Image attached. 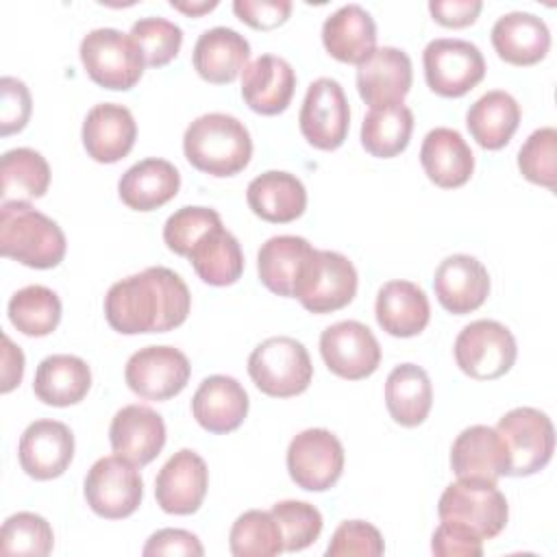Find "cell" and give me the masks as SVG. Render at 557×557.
I'll list each match as a JSON object with an SVG mask.
<instances>
[{
	"mask_svg": "<svg viewBox=\"0 0 557 557\" xmlns=\"http://www.w3.org/2000/svg\"><path fill=\"white\" fill-rule=\"evenodd\" d=\"M296 91V72L283 57L261 54L242 72V98L259 115L283 113Z\"/></svg>",
	"mask_w": 557,
	"mask_h": 557,
	"instance_id": "cell-21",
	"label": "cell"
},
{
	"mask_svg": "<svg viewBox=\"0 0 557 557\" xmlns=\"http://www.w3.org/2000/svg\"><path fill=\"white\" fill-rule=\"evenodd\" d=\"M170 7L176 9V11H181V13H185V15L198 17V15H202V13L213 11V9L218 7V0H211V2H207V0H205V2H176V0H172Z\"/></svg>",
	"mask_w": 557,
	"mask_h": 557,
	"instance_id": "cell-53",
	"label": "cell"
},
{
	"mask_svg": "<svg viewBox=\"0 0 557 557\" xmlns=\"http://www.w3.org/2000/svg\"><path fill=\"white\" fill-rule=\"evenodd\" d=\"M413 83L411 59L394 46L374 48L357 65V91L370 107L403 102Z\"/></svg>",
	"mask_w": 557,
	"mask_h": 557,
	"instance_id": "cell-19",
	"label": "cell"
},
{
	"mask_svg": "<svg viewBox=\"0 0 557 557\" xmlns=\"http://www.w3.org/2000/svg\"><path fill=\"white\" fill-rule=\"evenodd\" d=\"M422 65L429 89L442 98H461L485 76L481 50L466 39L440 37L429 41L422 52Z\"/></svg>",
	"mask_w": 557,
	"mask_h": 557,
	"instance_id": "cell-10",
	"label": "cell"
},
{
	"mask_svg": "<svg viewBox=\"0 0 557 557\" xmlns=\"http://www.w3.org/2000/svg\"><path fill=\"white\" fill-rule=\"evenodd\" d=\"M433 289L440 305L463 315L476 311L490 294L487 268L472 255H450L435 268Z\"/></svg>",
	"mask_w": 557,
	"mask_h": 557,
	"instance_id": "cell-20",
	"label": "cell"
},
{
	"mask_svg": "<svg viewBox=\"0 0 557 557\" xmlns=\"http://www.w3.org/2000/svg\"><path fill=\"white\" fill-rule=\"evenodd\" d=\"M146 557L154 555H194L200 557L205 555V548L200 540L185 529H159L152 533L141 550Z\"/></svg>",
	"mask_w": 557,
	"mask_h": 557,
	"instance_id": "cell-50",
	"label": "cell"
},
{
	"mask_svg": "<svg viewBox=\"0 0 557 557\" xmlns=\"http://www.w3.org/2000/svg\"><path fill=\"white\" fill-rule=\"evenodd\" d=\"M483 9L481 0H431L429 11L433 20L446 28H463L476 22Z\"/></svg>",
	"mask_w": 557,
	"mask_h": 557,
	"instance_id": "cell-51",
	"label": "cell"
},
{
	"mask_svg": "<svg viewBox=\"0 0 557 557\" xmlns=\"http://www.w3.org/2000/svg\"><path fill=\"white\" fill-rule=\"evenodd\" d=\"M50 185V165L33 148L7 150L0 159V198L2 202H28L41 198Z\"/></svg>",
	"mask_w": 557,
	"mask_h": 557,
	"instance_id": "cell-38",
	"label": "cell"
},
{
	"mask_svg": "<svg viewBox=\"0 0 557 557\" xmlns=\"http://www.w3.org/2000/svg\"><path fill=\"white\" fill-rule=\"evenodd\" d=\"M413 133V113L407 104H379L370 107L361 122V146L379 159L400 154Z\"/></svg>",
	"mask_w": 557,
	"mask_h": 557,
	"instance_id": "cell-37",
	"label": "cell"
},
{
	"mask_svg": "<svg viewBox=\"0 0 557 557\" xmlns=\"http://www.w3.org/2000/svg\"><path fill=\"white\" fill-rule=\"evenodd\" d=\"M357 283V270L348 257L313 248L296 274L292 298L311 313H333L352 302Z\"/></svg>",
	"mask_w": 557,
	"mask_h": 557,
	"instance_id": "cell-4",
	"label": "cell"
},
{
	"mask_svg": "<svg viewBox=\"0 0 557 557\" xmlns=\"http://www.w3.org/2000/svg\"><path fill=\"white\" fill-rule=\"evenodd\" d=\"M520 115V104L511 94L492 89L470 104L466 126L481 148L500 150L518 131Z\"/></svg>",
	"mask_w": 557,
	"mask_h": 557,
	"instance_id": "cell-33",
	"label": "cell"
},
{
	"mask_svg": "<svg viewBox=\"0 0 557 557\" xmlns=\"http://www.w3.org/2000/svg\"><path fill=\"white\" fill-rule=\"evenodd\" d=\"M385 544L381 531L366 522V520H344L329 546H326V557H346V555H361V557H379L383 555Z\"/></svg>",
	"mask_w": 557,
	"mask_h": 557,
	"instance_id": "cell-46",
	"label": "cell"
},
{
	"mask_svg": "<svg viewBox=\"0 0 557 557\" xmlns=\"http://www.w3.org/2000/svg\"><path fill=\"white\" fill-rule=\"evenodd\" d=\"M385 405L396 424L407 429L422 424L433 405V385L426 370L416 363L396 366L385 381Z\"/></svg>",
	"mask_w": 557,
	"mask_h": 557,
	"instance_id": "cell-35",
	"label": "cell"
},
{
	"mask_svg": "<svg viewBox=\"0 0 557 557\" xmlns=\"http://www.w3.org/2000/svg\"><path fill=\"white\" fill-rule=\"evenodd\" d=\"M248 57L250 44L244 35L228 26H213L196 39L191 63L207 83L228 85L244 72Z\"/></svg>",
	"mask_w": 557,
	"mask_h": 557,
	"instance_id": "cell-25",
	"label": "cell"
},
{
	"mask_svg": "<svg viewBox=\"0 0 557 557\" xmlns=\"http://www.w3.org/2000/svg\"><path fill=\"white\" fill-rule=\"evenodd\" d=\"M518 357L513 333L496 320H474L455 339V361L476 381H494L511 370Z\"/></svg>",
	"mask_w": 557,
	"mask_h": 557,
	"instance_id": "cell-8",
	"label": "cell"
},
{
	"mask_svg": "<svg viewBox=\"0 0 557 557\" xmlns=\"http://www.w3.org/2000/svg\"><path fill=\"white\" fill-rule=\"evenodd\" d=\"M181 187V174L174 163L165 159H141L131 165L120 183L117 194L128 209L154 211L170 202Z\"/></svg>",
	"mask_w": 557,
	"mask_h": 557,
	"instance_id": "cell-30",
	"label": "cell"
},
{
	"mask_svg": "<svg viewBox=\"0 0 557 557\" xmlns=\"http://www.w3.org/2000/svg\"><path fill=\"white\" fill-rule=\"evenodd\" d=\"M189 263L200 281L213 287H226L239 281L244 272V252L237 237L222 224L207 231L189 250Z\"/></svg>",
	"mask_w": 557,
	"mask_h": 557,
	"instance_id": "cell-34",
	"label": "cell"
},
{
	"mask_svg": "<svg viewBox=\"0 0 557 557\" xmlns=\"http://www.w3.org/2000/svg\"><path fill=\"white\" fill-rule=\"evenodd\" d=\"M191 366L174 346H146L133 352L124 368V381L133 394L146 400H168L181 394Z\"/></svg>",
	"mask_w": 557,
	"mask_h": 557,
	"instance_id": "cell-14",
	"label": "cell"
},
{
	"mask_svg": "<svg viewBox=\"0 0 557 557\" xmlns=\"http://www.w3.org/2000/svg\"><path fill=\"white\" fill-rule=\"evenodd\" d=\"M54 546V533L50 522L33 511H17L9 516L0 531L2 555H50Z\"/></svg>",
	"mask_w": 557,
	"mask_h": 557,
	"instance_id": "cell-41",
	"label": "cell"
},
{
	"mask_svg": "<svg viewBox=\"0 0 557 557\" xmlns=\"http://www.w3.org/2000/svg\"><path fill=\"white\" fill-rule=\"evenodd\" d=\"M87 76L113 91L135 87L144 74L146 59L137 41L117 28L89 30L78 48Z\"/></svg>",
	"mask_w": 557,
	"mask_h": 557,
	"instance_id": "cell-5",
	"label": "cell"
},
{
	"mask_svg": "<svg viewBox=\"0 0 557 557\" xmlns=\"http://www.w3.org/2000/svg\"><path fill=\"white\" fill-rule=\"evenodd\" d=\"M492 46L496 54L511 65H535L550 48V30L546 22L527 11L500 15L492 26Z\"/></svg>",
	"mask_w": 557,
	"mask_h": 557,
	"instance_id": "cell-27",
	"label": "cell"
},
{
	"mask_svg": "<svg viewBox=\"0 0 557 557\" xmlns=\"http://www.w3.org/2000/svg\"><path fill=\"white\" fill-rule=\"evenodd\" d=\"M437 513L440 520L463 524L481 540H492L505 529L509 507L496 483L457 479L442 492Z\"/></svg>",
	"mask_w": 557,
	"mask_h": 557,
	"instance_id": "cell-7",
	"label": "cell"
},
{
	"mask_svg": "<svg viewBox=\"0 0 557 557\" xmlns=\"http://www.w3.org/2000/svg\"><path fill=\"white\" fill-rule=\"evenodd\" d=\"M496 431L509 450L507 476H531L548 466L555 453V429L550 418L535 407H516L507 411Z\"/></svg>",
	"mask_w": 557,
	"mask_h": 557,
	"instance_id": "cell-9",
	"label": "cell"
},
{
	"mask_svg": "<svg viewBox=\"0 0 557 557\" xmlns=\"http://www.w3.org/2000/svg\"><path fill=\"white\" fill-rule=\"evenodd\" d=\"M270 513L281 529L283 548L289 553L311 546L322 533V513L311 503L278 500L272 505Z\"/></svg>",
	"mask_w": 557,
	"mask_h": 557,
	"instance_id": "cell-42",
	"label": "cell"
},
{
	"mask_svg": "<svg viewBox=\"0 0 557 557\" xmlns=\"http://www.w3.org/2000/svg\"><path fill=\"white\" fill-rule=\"evenodd\" d=\"M109 442L115 455L141 468L161 453L165 444V422L146 405H126L111 420Z\"/></svg>",
	"mask_w": 557,
	"mask_h": 557,
	"instance_id": "cell-23",
	"label": "cell"
},
{
	"mask_svg": "<svg viewBox=\"0 0 557 557\" xmlns=\"http://www.w3.org/2000/svg\"><path fill=\"white\" fill-rule=\"evenodd\" d=\"M185 159L209 176H235L252 157V139L244 122L228 113H205L183 135Z\"/></svg>",
	"mask_w": 557,
	"mask_h": 557,
	"instance_id": "cell-2",
	"label": "cell"
},
{
	"mask_svg": "<svg viewBox=\"0 0 557 557\" xmlns=\"http://www.w3.org/2000/svg\"><path fill=\"white\" fill-rule=\"evenodd\" d=\"M24 374V352L20 346L11 342L9 335H2V385L0 392L9 394L13 387L20 385Z\"/></svg>",
	"mask_w": 557,
	"mask_h": 557,
	"instance_id": "cell-52",
	"label": "cell"
},
{
	"mask_svg": "<svg viewBox=\"0 0 557 557\" xmlns=\"http://www.w3.org/2000/svg\"><path fill=\"white\" fill-rule=\"evenodd\" d=\"M246 200L250 211L272 224H287L307 209V189L289 172L268 170L248 183Z\"/></svg>",
	"mask_w": 557,
	"mask_h": 557,
	"instance_id": "cell-28",
	"label": "cell"
},
{
	"mask_svg": "<svg viewBox=\"0 0 557 557\" xmlns=\"http://www.w3.org/2000/svg\"><path fill=\"white\" fill-rule=\"evenodd\" d=\"M7 313L20 333L44 337L61 322V300L57 292L46 285H26L11 296Z\"/></svg>",
	"mask_w": 557,
	"mask_h": 557,
	"instance_id": "cell-39",
	"label": "cell"
},
{
	"mask_svg": "<svg viewBox=\"0 0 557 557\" xmlns=\"http://www.w3.org/2000/svg\"><path fill=\"white\" fill-rule=\"evenodd\" d=\"M22 470L37 481L61 476L74 459V435L67 424L59 420L30 422L17 446Z\"/></svg>",
	"mask_w": 557,
	"mask_h": 557,
	"instance_id": "cell-17",
	"label": "cell"
},
{
	"mask_svg": "<svg viewBox=\"0 0 557 557\" xmlns=\"http://www.w3.org/2000/svg\"><path fill=\"white\" fill-rule=\"evenodd\" d=\"M298 126L302 137L318 150H335L346 141L350 128V107L335 78H315L305 94Z\"/></svg>",
	"mask_w": 557,
	"mask_h": 557,
	"instance_id": "cell-13",
	"label": "cell"
},
{
	"mask_svg": "<svg viewBox=\"0 0 557 557\" xmlns=\"http://www.w3.org/2000/svg\"><path fill=\"white\" fill-rule=\"evenodd\" d=\"M326 52L342 63H361L376 48V24L361 4H344L322 24Z\"/></svg>",
	"mask_w": 557,
	"mask_h": 557,
	"instance_id": "cell-31",
	"label": "cell"
},
{
	"mask_svg": "<svg viewBox=\"0 0 557 557\" xmlns=\"http://www.w3.org/2000/svg\"><path fill=\"white\" fill-rule=\"evenodd\" d=\"M222 224V218L215 209L209 207H181L163 224L165 246L181 257H187L191 246L213 226Z\"/></svg>",
	"mask_w": 557,
	"mask_h": 557,
	"instance_id": "cell-45",
	"label": "cell"
},
{
	"mask_svg": "<svg viewBox=\"0 0 557 557\" xmlns=\"http://www.w3.org/2000/svg\"><path fill=\"white\" fill-rule=\"evenodd\" d=\"M67 250L65 233L28 202L9 200L0 209V252L35 270L57 268Z\"/></svg>",
	"mask_w": 557,
	"mask_h": 557,
	"instance_id": "cell-3",
	"label": "cell"
},
{
	"mask_svg": "<svg viewBox=\"0 0 557 557\" xmlns=\"http://www.w3.org/2000/svg\"><path fill=\"white\" fill-rule=\"evenodd\" d=\"M518 170L522 176L546 189L557 183V131L544 126L533 131L518 150Z\"/></svg>",
	"mask_w": 557,
	"mask_h": 557,
	"instance_id": "cell-43",
	"label": "cell"
},
{
	"mask_svg": "<svg viewBox=\"0 0 557 557\" xmlns=\"http://www.w3.org/2000/svg\"><path fill=\"white\" fill-rule=\"evenodd\" d=\"M144 52L148 67H163L176 59L183 46V30L165 17H141L128 33Z\"/></svg>",
	"mask_w": 557,
	"mask_h": 557,
	"instance_id": "cell-44",
	"label": "cell"
},
{
	"mask_svg": "<svg viewBox=\"0 0 557 557\" xmlns=\"http://www.w3.org/2000/svg\"><path fill=\"white\" fill-rule=\"evenodd\" d=\"M207 487L209 470L205 459L191 448H181L159 470L154 479V498L165 513L189 516L200 509Z\"/></svg>",
	"mask_w": 557,
	"mask_h": 557,
	"instance_id": "cell-16",
	"label": "cell"
},
{
	"mask_svg": "<svg viewBox=\"0 0 557 557\" xmlns=\"http://www.w3.org/2000/svg\"><path fill=\"white\" fill-rule=\"evenodd\" d=\"M379 326L394 337H413L422 333L431 318L429 298L422 287L411 281H387L374 305Z\"/></svg>",
	"mask_w": 557,
	"mask_h": 557,
	"instance_id": "cell-29",
	"label": "cell"
},
{
	"mask_svg": "<svg viewBox=\"0 0 557 557\" xmlns=\"http://www.w3.org/2000/svg\"><path fill=\"white\" fill-rule=\"evenodd\" d=\"M248 374L265 396L292 398L309 387L313 366L307 348L298 339L276 335L263 339L250 352Z\"/></svg>",
	"mask_w": 557,
	"mask_h": 557,
	"instance_id": "cell-6",
	"label": "cell"
},
{
	"mask_svg": "<svg viewBox=\"0 0 557 557\" xmlns=\"http://www.w3.org/2000/svg\"><path fill=\"white\" fill-rule=\"evenodd\" d=\"M450 468L457 479L496 483L503 474H509L507 444L496 429L472 424L455 437Z\"/></svg>",
	"mask_w": 557,
	"mask_h": 557,
	"instance_id": "cell-18",
	"label": "cell"
},
{
	"mask_svg": "<svg viewBox=\"0 0 557 557\" xmlns=\"http://www.w3.org/2000/svg\"><path fill=\"white\" fill-rule=\"evenodd\" d=\"M235 557H274L283 553V535L270 511L250 509L237 516L228 533Z\"/></svg>",
	"mask_w": 557,
	"mask_h": 557,
	"instance_id": "cell-40",
	"label": "cell"
},
{
	"mask_svg": "<svg viewBox=\"0 0 557 557\" xmlns=\"http://www.w3.org/2000/svg\"><path fill=\"white\" fill-rule=\"evenodd\" d=\"M235 15L257 30H272L287 22L292 13L289 0H235Z\"/></svg>",
	"mask_w": 557,
	"mask_h": 557,
	"instance_id": "cell-49",
	"label": "cell"
},
{
	"mask_svg": "<svg viewBox=\"0 0 557 557\" xmlns=\"http://www.w3.org/2000/svg\"><path fill=\"white\" fill-rule=\"evenodd\" d=\"M144 496V481L135 463L120 455L100 457L85 476V500L107 520L128 518Z\"/></svg>",
	"mask_w": 557,
	"mask_h": 557,
	"instance_id": "cell-11",
	"label": "cell"
},
{
	"mask_svg": "<svg viewBox=\"0 0 557 557\" xmlns=\"http://www.w3.org/2000/svg\"><path fill=\"white\" fill-rule=\"evenodd\" d=\"M0 96V135L7 137L20 133L28 124L33 100L24 81L15 76H2Z\"/></svg>",
	"mask_w": 557,
	"mask_h": 557,
	"instance_id": "cell-47",
	"label": "cell"
},
{
	"mask_svg": "<svg viewBox=\"0 0 557 557\" xmlns=\"http://www.w3.org/2000/svg\"><path fill=\"white\" fill-rule=\"evenodd\" d=\"M248 405V394L237 379L213 374L198 385L191 398V413L205 431L231 433L246 420Z\"/></svg>",
	"mask_w": 557,
	"mask_h": 557,
	"instance_id": "cell-24",
	"label": "cell"
},
{
	"mask_svg": "<svg viewBox=\"0 0 557 557\" xmlns=\"http://www.w3.org/2000/svg\"><path fill=\"white\" fill-rule=\"evenodd\" d=\"M420 163L431 183L442 189H455L470 181L474 154L459 131L437 126L426 133L420 148Z\"/></svg>",
	"mask_w": 557,
	"mask_h": 557,
	"instance_id": "cell-26",
	"label": "cell"
},
{
	"mask_svg": "<svg viewBox=\"0 0 557 557\" xmlns=\"http://www.w3.org/2000/svg\"><path fill=\"white\" fill-rule=\"evenodd\" d=\"M91 387V370L76 355H50L35 370L33 392L52 407H70L81 403Z\"/></svg>",
	"mask_w": 557,
	"mask_h": 557,
	"instance_id": "cell-32",
	"label": "cell"
},
{
	"mask_svg": "<svg viewBox=\"0 0 557 557\" xmlns=\"http://www.w3.org/2000/svg\"><path fill=\"white\" fill-rule=\"evenodd\" d=\"M313 246L298 235H274L261 244L257 255L259 281L278 296H294L296 274Z\"/></svg>",
	"mask_w": 557,
	"mask_h": 557,
	"instance_id": "cell-36",
	"label": "cell"
},
{
	"mask_svg": "<svg viewBox=\"0 0 557 557\" xmlns=\"http://www.w3.org/2000/svg\"><path fill=\"white\" fill-rule=\"evenodd\" d=\"M320 355L333 374L348 381L370 376L381 363V346L374 333L357 320L326 326L320 335Z\"/></svg>",
	"mask_w": 557,
	"mask_h": 557,
	"instance_id": "cell-15",
	"label": "cell"
},
{
	"mask_svg": "<svg viewBox=\"0 0 557 557\" xmlns=\"http://www.w3.org/2000/svg\"><path fill=\"white\" fill-rule=\"evenodd\" d=\"M83 146L98 163L124 159L137 139V124L124 104L100 102L91 107L83 122Z\"/></svg>",
	"mask_w": 557,
	"mask_h": 557,
	"instance_id": "cell-22",
	"label": "cell"
},
{
	"mask_svg": "<svg viewBox=\"0 0 557 557\" xmlns=\"http://www.w3.org/2000/svg\"><path fill=\"white\" fill-rule=\"evenodd\" d=\"M431 550L440 557H479L483 555V540L463 524L442 520L433 533Z\"/></svg>",
	"mask_w": 557,
	"mask_h": 557,
	"instance_id": "cell-48",
	"label": "cell"
},
{
	"mask_svg": "<svg viewBox=\"0 0 557 557\" xmlns=\"http://www.w3.org/2000/svg\"><path fill=\"white\" fill-rule=\"evenodd\" d=\"M189 309L191 294L185 281L163 265L113 283L104 296V318L122 335L168 333L187 320Z\"/></svg>",
	"mask_w": 557,
	"mask_h": 557,
	"instance_id": "cell-1",
	"label": "cell"
},
{
	"mask_svg": "<svg viewBox=\"0 0 557 557\" xmlns=\"http://www.w3.org/2000/svg\"><path fill=\"white\" fill-rule=\"evenodd\" d=\"M287 472L307 492L331 490L344 472V446L329 429H305L287 446Z\"/></svg>",
	"mask_w": 557,
	"mask_h": 557,
	"instance_id": "cell-12",
	"label": "cell"
}]
</instances>
